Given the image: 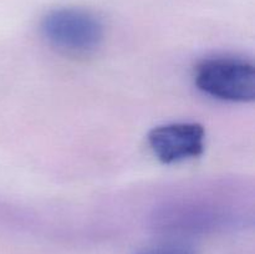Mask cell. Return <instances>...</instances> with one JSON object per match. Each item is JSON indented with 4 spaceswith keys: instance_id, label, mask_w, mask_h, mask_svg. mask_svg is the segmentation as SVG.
<instances>
[{
    "instance_id": "277c9868",
    "label": "cell",
    "mask_w": 255,
    "mask_h": 254,
    "mask_svg": "<svg viewBox=\"0 0 255 254\" xmlns=\"http://www.w3.org/2000/svg\"><path fill=\"white\" fill-rule=\"evenodd\" d=\"M138 254H191L186 248L178 246H159L148 248Z\"/></svg>"
},
{
    "instance_id": "3957f363",
    "label": "cell",
    "mask_w": 255,
    "mask_h": 254,
    "mask_svg": "<svg viewBox=\"0 0 255 254\" xmlns=\"http://www.w3.org/2000/svg\"><path fill=\"white\" fill-rule=\"evenodd\" d=\"M147 141L162 163H179L203 153L206 131L197 122H172L152 128Z\"/></svg>"
},
{
    "instance_id": "7a4b0ae2",
    "label": "cell",
    "mask_w": 255,
    "mask_h": 254,
    "mask_svg": "<svg viewBox=\"0 0 255 254\" xmlns=\"http://www.w3.org/2000/svg\"><path fill=\"white\" fill-rule=\"evenodd\" d=\"M194 82L202 92L222 101L244 104L255 99V67L241 57L203 60L197 65Z\"/></svg>"
},
{
    "instance_id": "6da1fadb",
    "label": "cell",
    "mask_w": 255,
    "mask_h": 254,
    "mask_svg": "<svg viewBox=\"0 0 255 254\" xmlns=\"http://www.w3.org/2000/svg\"><path fill=\"white\" fill-rule=\"evenodd\" d=\"M47 42L69 54H89L105 37L102 20L81 7H59L47 12L40 24Z\"/></svg>"
}]
</instances>
